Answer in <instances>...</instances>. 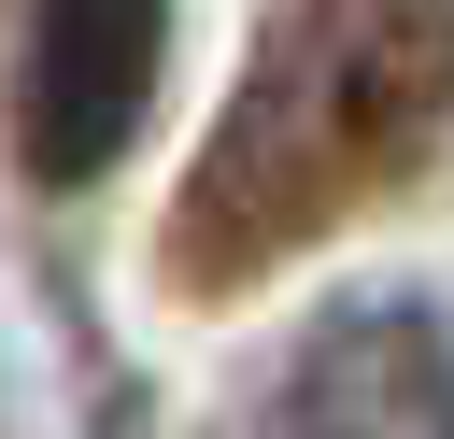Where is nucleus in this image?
<instances>
[{
  "instance_id": "obj_1",
  "label": "nucleus",
  "mask_w": 454,
  "mask_h": 439,
  "mask_svg": "<svg viewBox=\"0 0 454 439\" xmlns=\"http://www.w3.org/2000/svg\"><path fill=\"white\" fill-rule=\"evenodd\" d=\"M454 127V0H270L156 269L184 297H227L284 255H312L326 227H355L369 198H397Z\"/></svg>"
},
{
  "instance_id": "obj_2",
  "label": "nucleus",
  "mask_w": 454,
  "mask_h": 439,
  "mask_svg": "<svg viewBox=\"0 0 454 439\" xmlns=\"http://www.w3.org/2000/svg\"><path fill=\"white\" fill-rule=\"evenodd\" d=\"M241 439H454V312L440 297H326L241 397Z\"/></svg>"
},
{
  "instance_id": "obj_3",
  "label": "nucleus",
  "mask_w": 454,
  "mask_h": 439,
  "mask_svg": "<svg viewBox=\"0 0 454 439\" xmlns=\"http://www.w3.org/2000/svg\"><path fill=\"white\" fill-rule=\"evenodd\" d=\"M156 57H170V0H28L14 170L28 184H99L156 113Z\"/></svg>"
}]
</instances>
